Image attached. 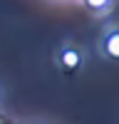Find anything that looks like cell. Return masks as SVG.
<instances>
[{
    "label": "cell",
    "instance_id": "obj_2",
    "mask_svg": "<svg viewBox=\"0 0 119 124\" xmlns=\"http://www.w3.org/2000/svg\"><path fill=\"white\" fill-rule=\"evenodd\" d=\"M102 50H104V55L107 57H112V60H119V30H112L107 37H104V45H102Z\"/></svg>",
    "mask_w": 119,
    "mask_h": 124
},
{
    "label": "cell",
    "instance_id": "obj_1",
    "mask_svg": "<svg viewBox=\"0 0 119 124\" xmlns=\"http://www.w3.org/2000/svg\"><path fill=\"white\" fill-rule=\"evenodd\" d=\"M60 65H62L67 72H74V70H79V65H82V55H79L77 50L67 47V50L60 52Z\"/></svg>",
    "mask_w": 119,
    "mask_h": 124
},
{
    "label": "cell",
    "instance_id": "obj_3",
    "mask_svg": "<svg viewBox=\"0 0 119 124\" xmlns=\"http://www.w3.org/2000/svg\"><path fill=\"white\" fill-rule=\"evenodd\" d=\"M82 3H84L87 10H92V13H107L114 0H82Z\"/></svg>",
    "mask_w": 119,
    "mask_h": 124
}]
</instances>
